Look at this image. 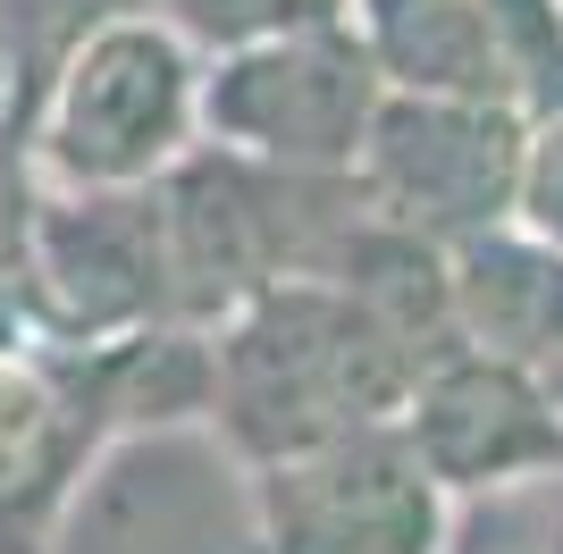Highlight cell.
<instances>
[{
    "label": "cell",
    "instance_id": "1",
    "mask_svg": "<svg viewBox=\"0 0 563 554\" xmlns=\"http://www.w3.org/2000/svg\"><path fill=\"white\" fill-rule=\"evenodd\" d=\"M211 336V437L235 462L396 420L429 353L371 295L329 269H286L244 295Z\"/></svg>",
    "mask_w": 563,
    "mask_h": 554
},
{
    "label": "cell",
    "instance_id": "2",
    "mask_svg": "<svg viewBox=\"0 0 563 554\" xmlns=\"http://www.w3.org/2000/svg\"><path fill=\"white\" fill-rule=\"evenodd\" d=\"M202 143V51L143 0L76 34L18 110V177L59 193H135Z\"/></svg>",
    "mask_w": 563,
    "mask_h": 554
},
{
    "label": "cell",
    "instance_id": "3",
    "mask_svg": "<svg viewBox=\"0 0 563 554\" xmlns=\"http://www.w3.org/2000/svg\"><path fill=\"white\" fill-rule=\"evenodd\" d=\"M378 101L387 85L353 34L345 0L202 59V143L286 168V177H345Z\"/></svg>",
    "mask_w": 563,
    "mask_h": 554
},
{
    "label": "cell",
    "instance_id": "4",
    "mask_svg": "<svg viewBox=\"0 0 563 554\" xmlns=\"http://www.w3.org/2000/svg\"><path fill=\"white\" fill-rule=\"evenodd\" d=\"M235 470L253 554H446L463 512L412 454L404 420H362Z\"/></svg>",
    "mask_w": 563,
    "mask_h": 554
},
{
    "label": "cell",
    "instance_id": "5",
    "mask_svg": "<svg viewBox=\"0 0 563 554\" xmlns=\"http://www.w3.org/2000/svg\"><path fill=\"white\" fill-rule=\"evenodd\" d=\"M18 295L51 345H118L168 311V253L161 202L135 193H59L25 185L18 202Z\"/></svg>",
    "mask_w": 563,
    "mask_h": 554
},
{
    "label": "cell",
    "instance_id": "6",
    "mask_svg": "<svg viewBox=\"0 0 563 554\" xmlns=\"http://www.w3.org/2000/svg\"><path fill=\"white\" fill-rule=\"evenodd\" d=\"M514 101H454V92H387L371 135L353 152V202L412 228L429 244H463L479 228L514 219V160H521Z\"/></svg>",
    "mask_w": 563,
    "mask_h": 554
},
{
    "label": "cell",
    "instance_id": "7",
    "mask_svg": "<svg viewBox=\"0 0 563 554\" xmlns=\"http://www.w3.org/2000/svg\"><path fill=\"white\" fill-rule=\"evenodd\" d=\"M396 420L454 505L530 496V487L563 479V395L539 369H521L514 353H488V345L454 336L446 353L421 362Z\"/></svg>",
    "mask_w": 563,
    "mask_h": 554
},
{
    "label": "cell",
    "instance_id": "8",
    "mask_svg": "<svg viewBox=\"0 0 563 554\" xmlns=\"http://www.w3.org/2000/svg\"><path fill=\"white\" fill-rule=\"evenodd\" d=\"M387 92L563 101V0H345Z\"/></svg>",
    "mask_w": 563,
    "mask_h": 554
},
{
    "label": "cell",
    "instance_id": "9",
    "mask_svg": "<svg viewBox=\"0 0 563 554\" xmlns=\"http://www.w3.org/2000/svg\"><path fill=\"white\" fill-rule=\"evenodd\" d=\"M101 445L110 420L93 353L51 336H0V554H43Z\"/></svg>",
    "mask_w": 563,
    "mask_h": 554
},
{
    "label": "cell",
    "instance_id": "10",
    "mask_svg": "<svg viewBox=\"0 0 563 554\" xmlns=\"http://www.w3.org/2000/svg\"><path fill=\"white\" fill-rule=\"evenodd\" d=\"M454 277V336L488 353H514L563 395V253L521 228H479L446 244Z\"/></svg>",
    "mask_w": 563,
    "mask_h": 554
},
{
    "label": "cell",
    "instance_id": "11",
    "mask_svg": "<svg viewBox=\"0 0 563 554\" xmlns=\"http://www.w3.org/2000/svg\"><path fill=\"white\" fill-rule=\"evenodd\" d=\"M505 228L539 235L563 253V101L521 118V160H514V219Z\"/></svg>",
    "mask_w": 563,
    "mask_h": 554
},
{
    "label": "cell",
    "instance_id": "12",
    "mask_svg": "<svg viewBox=\"0 0 563 554\" xmlns=\"http://www.w3.org/2000/svg\"><path fill=\"white\" fill-rule=\"evenodd\" d=\"M152 9L211 59V51H235V43H253V34H278V25L311 18V9H336V0H152Z\"/></svg>",
    "mask_w": 563,
    "mask_h": 554
},
{
    "label": "cell",
    "instance_id": "13",
    "mask_svg": "<svg viewBox=\"0 0 563 554\" xmlns=\"http://www.w3.org/2000/svg\"><path fill=\"white\" fill-rule=\"evenodd\" d=\"M446 554H563L547 538V512H539V487L530 496H479V505L454 512Z\"/></svg>",
    "mask_w": 563,
    "mask_h": 554
},
{
    "label": "cell",
    "instance_id": "14",
    "mask_svg": "<svg viewBox=\"0 0 563 554\" xmlns=\"http://www.w3.org/2000/svg\"><path fill=\"white\" fill-rule=\"evenodd\" d=\"M18 110H25V76H18V51H9V25H0V143L18 135Z\"/></svg>",
    "mask_w": 563,
    "mask_h": 554
}]
</instances>
